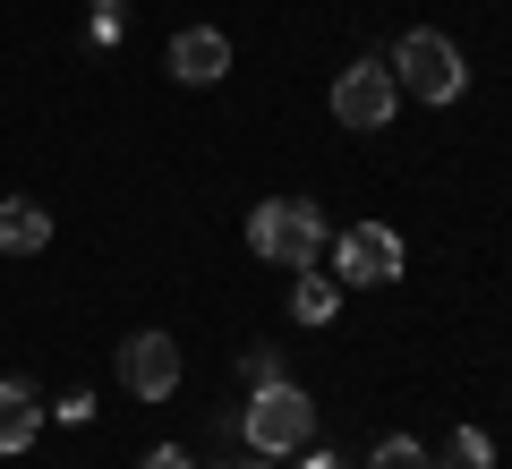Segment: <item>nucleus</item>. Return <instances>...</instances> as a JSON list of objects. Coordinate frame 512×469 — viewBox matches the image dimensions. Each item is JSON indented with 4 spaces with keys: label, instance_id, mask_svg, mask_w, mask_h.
I'll return each mask as SVG.
<instances>
[{
    "label": "nucleus",
    "instance_id": "nucleus-1",
    "mask_svg": "<svg viewBox=\"0 0 512 469\" xmlns=\"http://www.w3.org/2000/svg\"><path fill=\"white\" fill-rule=\"evenodd\" d=\"M248 248L265 256V265H282V273H308L316 256L333 248L325 205H308V197H265V205L248 214Z\"/></svg>",
    "mask_w": 512,
    "mask_h": 469
},
{
    "label": "nucleus",
    "instance_id": "nucleus-2",
    "mask_svg": "<svg viewBox=\"0 0 512 469\" xmlns=\"http://www.w3.org/2000/svg\"><path fill=\"white\" fill-rule=\"evenodd\" d=\"M239 435H248V452H265V461H291V452L316 444V401L282 376V384H265V393L239 410Z\"/></svg>",
    "mask_w": 512,
    "mask_h": 469
},
{
    "label": "nucleus",
    "instance_id": "nucleus-3",
    "mask_svg": "<svg viewBox=\"0 0 512 469\" xmlns=\"http://www.w3.org/2000/svg\"><path fill=\"white\" fill-rule=\"evenodd\" d=\"M393 86L419 94V103H461V86H470V69H461V43L436 35V26H410L402 43H393Z\"/></svg>",
    "mask_w": 512,
    "mask_h": 469
},
{
    "label": "nucleus",
    "instance_id": "nucleus-4",
    "mask_svg": "<svg viewBox=\"0 0 512 469\" xmlns=\"http://www.w3.org/2000/svg\"><path fill=\"white\" fill-rule=\"evenodd\" d=\"M393 111H402V86H393L384 60H350V69L333 77V120H342L350 137H376Z\"/></svg>",
    "mask_w": 512,
    "mask_h": 469
},
{
    "label": "nucleus",
    "instance_id": "nucleus-5",
    "mask_svg": "<svg viewBox=\"0 0 512 469\" xmlns=\"http://www.w3.org/2000/svg\"><path fill=\"white\" fill-rule=\"evenodd\" d=\"M333 282H402V239L384 231V222H350L342 239H333Z\"/></svg>",
    "mask_w": 512,
    "mask_h": 469
},
{
    "label": "nucleus",
    "instance_id": "nucleus-6",
    "mask_svg": "<svg viewBox=\"0 0 512 469\" xmlns=\"http://www.w3.org/2000/svg\"><path fill=\"white\" fill-rule=\"evenodd\" d=\"M120 384L137 401H171L180 393V342L171 333H128L120 342Z\"/></svg>",
    "mask_w": 512,
    "mask_h": 469
},
{
    "label": "nucleus",
    "instance_id": "nucleus-7",
    "mask_svg": "<svg viewBox=\"0 0 512 469\" xmlns=\"http://www.w3.org/2000/svg\"><path fill=\"white\" fill-rule=\"evenodd\" d=\"M171 77L180 86H222L231 77V35L222 26H180L171 35Z\"/></svg>",
    "mask_w": 512,
    "mask_h": 469
},
{
    "label": "nucleus",
    "instance_id": "nucleus-8",
    "mask_svg": "<svg viewBox=\"0 0 512 469\" xmlns=\"http://www.w3.org/2000/svg\"><path fill=\"white\" fill-rule=\"evenodd\" d=\"M43 418H52V410L35 401V384H26V376H0V452H26Z\"/></svg>",
    "mask_w": 512,
    "mask_h": 469
},
{
    "label": "nucleus",
    "instance_id": "nucleus-9",
    "mask_svg": "<svg viewBox=\"0 0 512 469\" xmlns=\"http://www.w3.org/2000/svg\"><path fill=\"white\" fill-rule=\"evenodd\" d=\"M52 248V214L35 197H9L0 205V256H43Z\"/></svg>",
    "mask_w": 512,
    "mask_h": 469
},
{
    "label": "nucleus",
    "instance_id": "nucleus-10",
    "mask_svg": "<svg viewBox=\"0 0 512 469\" xmlns=\"http://www.w3.org/2000/svg\"><path fill=\"white\" fill-rule=\"evenodd\" d=\"M333 307H342V282L308 265V273L291 282V316H299V325H333Z\"/></svg>",
    "mask_w": 512,
    "mask_h": 469
},
{
    "label": "nucleus",
    "instance_id": "nucleus-11",
    "mask_svg": "<svg viewBox=\"0 0 512 469\" xmlns=\"http://www.w3.org/2000/svg\"><path fill=\"white\" fill-rule=\"evenodd\" d=\"M367 469H436V461H427L419 435H384V444L367 452Z\"/></svg>",
    "mask_w": 512,
    "mask_h": 469
},
{
    "label": "nucleus",
    "instance_id": "nucleus-12",
    "mask_svg": "<svg viewBox=\"0 0 512 469\" xmlns=\"http://www.w3.org/2000/svg\"><path fill=\"white\" fill-rule=\"evenodd\" d=\"M487 461H495V444H487L478 427H453V435H444V469H487Z\"/></svg>",
    "mask_w": 512,
    "mask_h": 469
},
{
    "label": "nucleus",
    "instance_id": "nucleus-13",
    "mask_svg": "<svg viewBox=\"0 0 512 469\" xmlns=\"http://www.w3.org/2000/svg\"><path fill=\"white\" fill-rule=\"evenodd\" d=\"M239 376H248V393H265V384H282V350H274V342H256L248 359H239Z\"/></svg>",
    "mask_w": 512,
    "mask_h": 469
},
{
    "label": "nucleus",
    "instance_id": "nucleus-14",
    "mask_svg": "<svg viewBox=\"0 0 512 469\" xmlns=\"http://www.w3.org/2000/svg\"><path fill=\"white\" fill-rule=\"evenodd\" d=\"M52 418H69V427H86V418H94V393H69V401H52Z\"/></svg>",
    "mask_w": 512,
    "mask_h": 469
},
{
    "label": "nucleus",
    "instance_id": "nucleus-15",
    "mask_svg": "<svg viewBox=\"0 0 512 469\" xmlns=\"http://www.w3.org/2000/svg\"><path fill=\"white\" fill-rule=\"evenodd\" d=\"M137 469H197V461H188L180 444H154V452H146V461H137Z\"/></svg>",
    "mask_w": 512,
    "mask_h": 469
},
{
    "label": "nucleus",
    "instance_id": "nucleus-16",
    "mask_svg": "<svg viewBox=\"0 0 512 469\" xmlns=\"http://www.w3.org/2000/svg\"><path fill=\"white\" fill-rule=\"evenodd\" d=\"M299 469H350V461H342V452H308V461H299Z\"/></svg>",
    "mask_w": 512,
    "mask_h": 469
},
{
    "label": "nucleus",
    "instance_id": "nucleus-17",
    "mask_svg": "<svg viewBox=\"0 0 512 469\" xmlns=\"http://www.w3.org/2000/svg\"><path fill=\"white\" fill-rule=\"evenodd\" d=\"M222 469H274V461H265V452H248V461H222Z\"/></svg>",
    "mask_w": 512,
    "mask_h": 469
}]
</instances>
